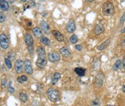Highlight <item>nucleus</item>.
<instances>
[{"instance_id": "39448f33", "label": "nucleus", "mask_w": 125, "mask_h": 106, "mask_svg": "<svg viewBox=\"0 0 125 106\" xmlns=\"http://www.w3.org/2000/svg\"><path fill=\"white\" fill-rule=\"evenodd\" d=\"M48 59L49 61L51 62H58L61 59V57L60 54L56 51H52L50 52L48 54Z\"/></svg>"}, {"instance_id": "a19ab883", "label": "nucleus", "mask_w": 125, "mask_h": 106, "mask_svg": "<svg viewBox=\"0 0 125 106\" xmlns=\"http://www.w3.org/2000/svg\"><path fill=\"white\" fill-rule=\"evenodd\" d=\"M122 91L124 93H125V85H123L122 86Z\"/></svg>"}, {"instance_id": "aec40b11", "label": "nucleus", "mask_w": 125, "mask_h": 106, "mask_svg": "<svg viewBox=\"0 0 125 106\" xmlns=\"http://www.w3.org/2000/svg\"><path fill=\"white\" fill-rule=\"evenodd\" d=\"M40 41L42 43L46 46H50L51 44V41L49 38H47L46 36H42L40 38Z\"/></svg>"}, {"instance_id": "20e7f679", "label": "nucleus", "mask_w": 125, "mask_h": 106, "mask_svg": "<svg viewBox=\"0 0 125 106\" xmlns=\"http://www.w3.org/2000/svg\"><path fill=\"white\" fill-rule=\"evenodd\" d=\"M38 57L36 62V66L39 68H44L47 65V59H46V55H39L38 56Z\"/></svg>"}, {"instance_id": "49530a36", "label": "nucleus", "mask_w": 125, "mask_h": 106, "mask_svg": "<svg viewBox=\"0 0 125 106\" xmlns=\"http://www.w3.org/2000/svg\"><path fill=\"white\" fill-rule=\"evenodd\" d=\"M107 106H112V105H107Z\"/></svg>"}, {"instance_id": "c03bdc74", "label": "nucleus", "mask_w": 125, "mask_h": 106, "mask_svg": "<svg viewBox=\"0 0 125 106\" xmlns=\"http://www.w3.org/2000/svg\"><path fill=\"white\" fill-rule=\"evenodd\" d=\"M122 2H125V0H121Z\"/></svg>"}, {"instance_id": "2f4dec72", "label": "nucleus", "mask_w": 125, "mask_h": 106, "mask_svg": "<svg viewBox=\"0 0 125 106\" xmlns=\"http://www.w3.org/2000/svg\"><path fill=\"white\" fill-rule=\"evenodd\" d=\"M122 72H125V55L124 56L123 58V61H122V67L121 69Z\"/></svg>"}, {"instance_id": "37998d69", "label": "nucleus", "mask_w": 125, "mask_h": 106, "mask_svg": "<svg viewBox=\"0 0 125 106\" xmlns=\"http://www.w3.org/2000/svg\"><path fill=\"white\" fill-rule=\"evenodd\" d=\"M21 1H22V2H26L27 0H20Z\"/></svg>"}, {"instance_id": "e433bc0d", "label": "nucleus", "mask_w": 125, "mask_h": 106, "mask_svg": "<svg viewBox=\"0 0 125 106\" xmlns=\"http://www.w3.org/2000/svg\"><path fill=\"white\" fill-rule=\"evenodd\" d=\"M17 81L19 82V83H20V84H23V80L21 79V77H18L17 78Z\"/></svg>"}, {"instance_id": "b1692460", "label": "nucleus", "mask_w": 125, "mask_h": 106, "mask_svg": "<svg viewBox=\"0 0 125 106\" xmlns=\"http://www.w3.org/2000/svg\"><path fill=\"white\" fill-rule=\"evenodd\" d=\"M12 82L11 81H9V83H8L7 90L9 93H10V94H14L15 90H14V88L13 87H12Z\"/></svg>"}, {"instance_id": "473e14b6", "label": "nucleus", "mask_w": 125, "mask_h": 106, "mask_svg": "<svg viewBox=\"0 0 125 106\" xmlns=\"http://www.w3.org/2000/svg\"><path fill=\"white\" fill-rule=\"evenodd\" d=\"M6 83H7V81H6V78L2 79V81H1V86H2V88H5L6 86Z\"/></svg>"}, {"instance_id": "4468645a", "label": "nucleus", "mask_w": 125, "mask_h": 106, "mask_svg": "<svg viewBox=\"0 0 125 106\" xmlns=\"http://www.w3.org/2000/svg\"><path fill=\"white\" fill-rule=\"evenodd\" d=\"M74 72L79 77H83L85 74L86 69L81 67H77L74 69Z\"/></svg>"}, {"instance_id": "f704fd0d", "label": "nucleus", "mask_w": 125, "mask_h": 106, "mask_svg": "<svg viewBox=\"0 0 125 106\" xmlns=\"http://www.w3.org/2000/svg\"><path fill=\"white\" fill-rule=\"evenodd\" d=\"M75 49H76L77 50H78V51H81L83 49V46H81V44L76 45V46H75Z\"/></svg>"}, {"instance_id": "a211bd4d", "label": "nucleus", "mask_w": 125, "mask_h": 106, "mask_svg": "<svg viewBox=\"0 0 125 106\" xmlns=\"http://www.w3.org/2000/svg\"><path fill=\"white\" fill-rule=\"evenodd\" d=\"M32 32L33 35H35L36 38H40L42 36V32L39 27H35L32 29Z\"/></svg>"}, {"instance_id": "393cba45", "label": "nucleus", "mask_w": 125, "mask_h": 106, "mask_svg": "<svg viewBox=\"0 0 125 106\" xmlns=\"http://www.w3.org/2000/svg\"><path fill=\"white\" fill-rule=\"evenodd\" d=\"M100 100L99 98H96L92 101L91 103V106H100Z\"/></svg>"}, {"instance_id": "a878e982", "label": "nucleus", "mask_w": 125, "mask_h": 106, "mask_svg": "<svg viewBox=\"0 0 125 106\" xmlns=\"http://www.w3.org/2000/svg\"><path fill=\"white\" fill-rule=\"evenodd\" d=\"M70 42L73 44H75L78 41V37L76 35H73L70 38Z\"/></svg>"}, {"instance_id": "c756f323", "label": "nucleus", "mask_w": 125, "mask_h": 106, "mask_svg": "<svg viewBox=\"0 0 125 106\" xmlns=\"http://www.w3.org/2000/svg\"><path fill=\"white\" fill-rule=\"evenodd\" d=\"M28 5L29 7H33V6H34L35 5V0H30V1L28 2Z\"/></svg>"}, {"instance_id": "c9c22d12", "label": "nucleus", "mask_w": 125, "mask_h": 106, "mask_svg": "<svg viewBox=\"0 0 125 106\" xmlns=\"http://www.w3.org/2000/svg\"><path fill=\"white\" fill-rule=\"evenodd\" d=\"M21 79L23 80V81L24 82L27 81V80H28V78H27V77L25 76V75H21Z\"/></svg>"}, {"instance_id": "79ce46f5", "label": "nucleus", "mask_w": 125, "mask_h": 106, "mask_svg": "<svg viewBox=\"0 0 125 106\" xmlns=\"http://www.w3.org/2000/svg\"><path fill=\"white\" fill-rule=\"evenodd\" d=\"M85 1H87V2H92L94 1V0H85Z\"/></svg>"}, {"instance_id": "6ab92c4d", "label": "nucleus", "mask_w": 125, "mask_h": 106, "mask_svg": "<svg viewBox=\"0 0 125 106\" xmlns=\"http://www.w3.org/2000/svg\"><path fill=\"white\" fill-rule=\"evenodd\" d=\"M60 53H61L62 55L65 57H68L70 54V51H69V50L65 47H62L61 49H60Z\"/></svg>"}, {"instance_id": "a18cd8bd", "label": "nucleus", "mask_w": 125, "mask_h": 106, "mask_svg": "<svg viewBox=\"0 0 125 106\" xmlns=\"http://www.w3.org/2000/svg\"><path fill=\"white\" fill-rule=\"evenodd\" d=\"M40 1H45V0H40Z\"/></svg>"}, {"instance_id": "0eeeda50", "label": "nucleus", "mask_w": 125, "mask_h": 106, "mask_svg": "<svg viewBox=\"0 0 125 106\" xmlns=\"http://www.w3.org/2000/svg\"><path fill=\"white\" fill-rule=\"evenodd\" d=\"M24 70L25 73L28 74H32L33 73V69L32 67L31 61L30 59H25L24 62Z\"/></svg>"}, {"instance_id": "2eb2a0df", "label": "nucleus", "mask_w": 125, "mask_h": 106, "mask_svg": "<svg viewBox=\"0 0 125 106\" xmlns=\"http://www.w3.org/2000/svg\"><path fill=\"white\" fill-rule=\"evenodd\" d=\"M52 33H53L54 37L55 38V39L59 42H62L64 41V36L61 33H60V32L56 31V30H53L52 31Z\"/></svg>"}, {"instance_id": "9d476101", "label": "nucleus", "mask_w": 125, "mask_h": 106, "mask_svg": "<svg viewBox=\"0 0 125 106\" xmlns=\"http://www.w3.org/2000/svg\"><path fill=\"white\" fill-rule=\"evenodd\" d=\"M24 39L25 43L27 46H32L33 45V39L30 33H25L24 35Z\"/></svg>"}, {"instance_id": "7c9ffc66", "label": "nucleus", "mask_w": 125, "mask_h": 106, "mask_svg": "<svg viewBox=\"0 0 125 106\" xmlns=\"http://www.w3.org/2000/svg\"><path fill=\"white\" fill-rule=\"evenodd\" d=\"M32 106H41V104H40V102L39 101L34 100L32 102Z\"/></svg>"}, {"instance_id": "f8f14e48", "label": "nucleus", "mask_w": 125, "mask_h": 106, "mask_svg": "<svg viewBox=\"0 0 125 106\" xmlns=\"http://www.w3.org/2000/svg\"><path fill=\"white\" fill-rule=\"evenodd\" d=\"M41 27L43 31L45 32L46 34H49L50 33V26L48 24V23L45 21L42 20L41 21V23H40Z\"/></svg>"}, {"instance_id": "f03ea898", "label": "nucleus", "mask_w": 125, "mask_h": 106, "mask_svg": "<svg viewBox=\"0 0 125 106\" xmlns=\"http://www.w3.org/2000/svg\"><path fill=\"white\" fill-rule=\"evenodd\" d=\"M47 97L51 102L55 103L60 100V95L58 91L54 88H50L47 91Z\"/></svg>"}, {"instance_id": "ddd939ff", "label": "nucleus", "mask_w": 125, "mask_h": 106, "mask_svg": "<svg viewBox=\"0 0 125 106\" xmlns=\"http://www.w3.org/2000/svg\"><path fill=\"white\" fill-rule=\"evenodd\" d=\"M110 42H111V40L110 39H107L106 41L103 42L102 44H100V45H99L97 47V49L99 51H102L103 50H104L105 49L108 47L109 46V44H110Z\"/></svg>"}, {"instance_id": "7ed1b4c3", "label": "nucleus", "mask_w": 125, "mask_h": 106, "mask_svg": "<svg viewBox=\"0 0 125 106\" xmlns=\"http://www.w3.org/2000/svg\"><path fill=\"white\" fill-rule=\"evenodd\" d=\"M104 80V75L103 72H99L96 75L94 79V84L97 88H100L102 87L103 84Z\"/></svg>"}, {"instance_id": "c85d7f7f", "label": "nucleus", "mask_w": 125, "mask_h": 106, "mask_svg": "<svg viewBox=\"0 0 125 106\" xmlns=\"http://www.w3.org/2000/svg\"><path fill=\"white\" fill-rule=\"evenodd\" d=\"M5 19H6V17L5 16L4 14L2 12L0 13V22H4L5 20Z\"/></svg>"}, {"instance_id": "f257e3e1", "label": "nucleus", "mask_w": 125, "mask_h": 106, "mask_svg": "<svg viewBox=\"0 0 125 106\" xmlns=\"http://www.w3.org/2000/svg\"><path fill=\"white\" fill-rule=\"evenodd\" d=\"M102 12L103 15L105 16H111L113 15L115 12L114 4L110 1L105 2L102 6Z\"/></svg>"}, {"instance_id": "1a4fd4ad", "label": "nucleus", "mask_w": 125, "mask_h": 106, "mask_svg": "<svg viewBox=\"0 0 125 106\" xmlns=\"http://www.w3.org/2000/svg\"><path fill=\"white\" fill-rule=\"evenodd\" d=\"M66 31H68V32H73L76 30V24H75V22L74 21L72 20L69 21L68 23L66 24Z\"/></svg>"}, {"instance_id": "5701e85b", "label": "nucleus", "mask_w": 125, "mask_h": 106, "mask_svg": "<svg viewBox=\"0 0 125 106\" xmlns=\"http://www.w3.org/2000/svg\"><path fill=\"white\" fill-rule=\"evenodd\" d=\"M19 98H20V100L22 102L25 103L28 100V96H27V94H24L23 92H21L20 94V95H19Z\"/></svg>"}, {"instance_id": "f3484780", "label": "nucleus", "mask_w": 125, "mask_h": 106, "mask_svg": "<svg viewBox=\"0 0 125 106\" xmlns=\"http://www.w3.org/2000/svg\"><path fill=\"white\" fill-rule=\"evenodd\" d=\"M0 5L1 8L3 11H7L9 9V6L8 2H6L5 0H1L0 1Z\"/></svg>"}, {"instance_id": "4be33fe9", "label": "nucleus", "mask_w": 125, "mask_h": 106, "mask_svg": "<svg viewBox=\"0 0 125 106\" xmlns=\"http://www.w3.org/2000/svg\"><path fill=\"white\" fill-rule=\"evenodd\" d=\"M36 53H37L38 56L42 55H46V51L44 50V47L42 46L38 47L37 50H36Z\"/></svg>"}, {"instance_id": "ea45409f", "label": "nucleus", "mask_w": 125, "mask_h": 106, "mask_svg": "<svg viewBox=\"0 0 125 106\" xmlns=\"http://www.w3.org/2000/svg\"><path fill=\"white\" fill-rule=\"evenodd\" d=\"M121 32L122 33H125V27H124V28H123V30H122V31H121Z\"/></svg>"}, {"instance_id": "cd10ccee", "label": "nucleus", "mask_w": 125, "mask_h": 106, "mask_svg": "<svg viewBox=\"0 0 125 106\" xmlns=\"http://www.w3.org/2000/svg\"><path fill=\"white\" fill-rule=\"evenodd\" d=\"M28 50L29 51V53L30 54V55H32L33 53H34V49H33V45L32 46H28Z\"/></svg>"}, {"instance_id": "bb28decb", "label": "nucleus", "mask_w": 125, "mask_h": 106, "mask_svg": "<svg viewBox=\"0 0 125 106\" xmlns=\"http://www.w3.org/2000/svg\"><path fill=\"white\" fill-rule=\"evenodd\" d=\"M5 64L8 68L9 69L12 68V63H11L10 61L8 58H5Z\"/></svg>"}, {"instance_id": "412c9836", "label": "nucleus", "mask_w": 125, "mask_h": 106, "mask_svg": "<svg viewBox=\"0 0 125 106\" xmlns=\"http://www.w3.org/2000/svg\"><path fill=\"white\" fill-rule=\"evenodd\" d=\"M121 65H122L121 60V59H118V60L115 62V63L113 66V70H114V71H117V70H119V69L121 68Z\"/></svg>"}, {"instance_id": "6e6552de", "label": "nucleus", "mask_w": 125, "mask_h": 106, "mask_svg": "<svg viewBox=\"0 0 125 106\" xmlns=\"http://www.w3.org/2000/svg\"><path fill=\"white\" fill-rule=\"evenodd\" d=\"M24 62L22 61L21 59H18L14 64V69H15L16 72L17 73L20 74L22 73L23 71Z\"/></svg>"}, {"instance_id": "9b49d317", "label": "nucleus", "mask_w": 125, "mask_h": 106, "mask_svg": "<svg viewBox=\"0 0 125 106\" xmlns=\"http://www.w3.org/2000/svg\"><path fill=\"white\" fill-rule=\"evenodd\" d=\"M104 27L101 24H97L94 27V33L96 35H99L104 31Z\"/></svg>"}, {"instance_id": "4c0bfd02", "label": "nucleus", "mask_w": 125, "mask_h": 106, "mask_svg": "<svg viewBox=\"0 0 125 106\" xmlns=\"http://www.w3.org/2000/svg\"><path fill=\"white\" fill-rule=\"evenodd\" d=\"M125 20V13L122 16V18L121 19V24H123Z\"/></svg>"}, {"instance_id": "72a5a7b5", "label": "nucleus", "mask_w": 125, "mask_h": 106, "mask_svg": "<svg viewBox=\"0 0 125 106\" xmlns=\"http://www.w3.org/2000/svg\"><path fill=\"white\" fill-rule=\"evenodd\" d=\"M121 45L123 48L125 49V36H123L121 40Z\"/></svg>"}, {"instance_id": "58836bf2", "label": "nucleus", "mask_w": 125, "mask_h": 106, "mask_svg": "<svg viewBox=\"0 0 125 106\" xmlns=\"http://www.w3.org/2000/svg\"><path fill=\"white\" fill-rule=\"evenodd\" d=\"M8 2L10 3V4H12V3H13L14 2V0H8Z\"/></svg>"}, {"instance_id": "423d86ee", "label": "nucleus", "mask_w": 125, "mask_h": 106, "mask_svg": "<svg viewBox=\"0 0 125 106\" xmlns=\"http://www.w3.org/2000/svg\"><path fill=\"white\" fill-rule=\"evenodd\" d=\"M0 43L1 47L5 50L7 49L9 47V40L8 37L5 34L0 35Z\"/></svg>"}, {"instance_id": "dca6fc26", "label": "nucleus", "mask_w": 125, "mask_h": 106, "mask_svg": "<svg viewBox=\"0 0 125 106\" xmlns=\"http://www.w3.org/2000/svg\"><path fill=\"white\" fill-rule=\"evenodd\" d=\"M61 77V74L60 73L57 72V73H54L52 81H51V84H52V85H55L56 83H57L58 81L60 79Z\"/></svg>"}]
</instances>
